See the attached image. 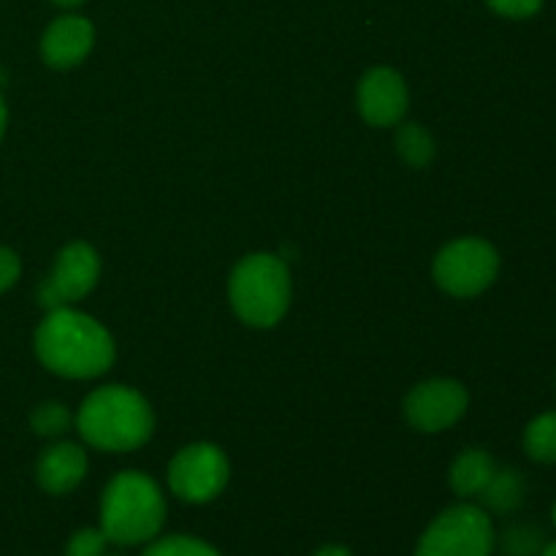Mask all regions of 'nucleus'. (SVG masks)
<instances>
[{"label": "nucleus", "instance_id": "f257e3e1", "mask_svg": "<svg viewBox=\"0 0 556 556\" xmlns=\"http://www.w3.org/2000/svg\"><path fill=\"white\" fill-rule=\"evenodd\" d=\"M36 353L43 367L63 378H98L112 367L114 342L90 315L58 307L38 326Z\"/></svg>", "mask_w": 556, "mask_h": 556}, {"label": "nucleus", "instance_id": "f03ea898", "mask_svg": "<svg viewBox=\"0 0 556 556\" xmlns=\"http://www.w3.org/2000/svg\"><path fill=\"white\" fill-rule=\"evenodd\" d=\"M166 521V500L144 472H119L101 497V532L114 546L155 541Z\"/></svg>", "mask_w": 556, "mask_h": 556}, {"label": "nucleus", "instance_id": "7ed1b4c3", "mask_svg": "<svg viewBox=\"0 0 556 556\" xmlns=\"http://www.w3.org/2000/svg\"><path fill=\"white\" fill-rule=\"evenodd\" d=\"M76 429L101 451H134L152 434V410L147 400L125 386H106L85 400Z\"/></svg>", "mask_w": 556, "mask_h": 556}, {"label": "nucleus", "instance_id": "20e7f679", "mask_svg": "<svg viewBox=\"0 0 556 556\" xmlns=\"http://www.w3.org/2000/svg\"><path fill=\"white\" fill-rule=\"evenodd\" d=\"M231 304L239 318L255 329H269L286 315L291 302V277L286 261L271 253L248 255L233 269Z\"/></svg>", "mask_w": 556, "mask_h": 556}, {"label": "nucleus", "instance_id": "39448f33", "mask_svg": "<svg viewBox=\"0 0 556 556\" xmlns=\"http://www.w3.org/2000/svg\"><path fill=\"white\" fill-rule=\"evenodd\" d=\"M492 516L478 505H451L424 530L416 556H492Z\"/></svg>", "mask_w": 556, "mask_h": 556}, {"label": "nucleus", "instance_id": "423d86ee", "mask_svg": "<svg viewBox=\"0 0 556 556\" xmlns=\"http://www.w3.org/2000/svg\"><path fill=\"white\" fill-rule=\"evenodd\" d=\"M500 271V255L483 239H456L445 244L434 258V280L451 296H478L494 282Z\"/></svg>", "mask_w": 556, "mask_h": 556}, {"label": "nucleus", "instance_id": "0eeeda50", "mask_svg": "<svg viewBox=\"0 0 556 556\" xmlns=\"http://www.w3.org/2000/svg\"><path fill=\"white\" fill-rule=\"evenodd\" d=\"M228 467L226 454L217 445L199 443L188 445L174 456L172 467H168V486L185 503H210L215 500L223 489L228 486Z\"/></svg>", "mask_w": 556, "mask_h": 556}, {"label": "nucleus", "instance_id": "6e6552de", "mask_svg": "<svg viewBox=\"0 0 556 556\" xmlns=\"http://www.w3.org/2000/svg\"><path fill=\"white\" fill-rule=\"evenodd\" d=\"M98 271H101V261H98V253L90 244H68L54 261L52 275L43 280L41 291H38V302L47 309L71 307L96 288Z\"/></svg>", "mask_w": 556, "mask_h": 556}, {"label": "nucleus", "instance_id": "1a4fd4ad", "mask_svg": "<svg viewBox=\"0 0 556 556\" xmlns=\"http://www.w3.org/2000/svg\"><path fill=\"white\" fill-rule=\"evenodd\" d=\"M467 410V391L456 380H427L405 400V416L418 432H443Z\"/></svg>", "mask_w": 556, "mask_h": 556}, {"label": "nucleus", "instance_id": "9d476101", "mask_svg": "<svg viewBox=\"0 0 556 556\" xmlns=\"http://www.w3.org/2000/svg\"><path fill=\"white\" fill-rule=\"evenodd\" d=\"M358 112L369 125H396L407 112V87L396 71L375 68L358 85Z\"/></svg>", "mask_w": 556, "mask_h": 556}, {"label": "nucleus", "instance_id": "9b49d317", "mask_svg": "<svg viewBox=\"0 0 556 556\" xmlns=\"http://www.w3.org/2000/svg\"><path fill=\"white\" fill-rule=\"evenodd\" d=\"M96 30L85 16H60L47 27L41 38V54L52 68H71L90 54Z\"/></svg>", "mask_w": 556, "mask_h": 556}, {"label": "nucleus", "instance_id": "f8f14e48", "mask_svg": "<svg viewBox=\"0 0 556 556\" xmlns=\"http://www.w3.org/2000/svg\"><path fill=\"white\" fill-rule=\"evenodd\" d=\"M87 476V456L79 445L60 443L52 445L47 454L38 459L36 478L43 492L49 494H68L74 492Z\"/></svg>", "mask_w": 556, "mask_h": 556}, {"label": "nucleus", "instance_id": "ddd939ff", "mask_svg": "<svg viewBox=\"0 0 556 556\" xmlns=\"http://www.w3.org/2000/svg\"><path fill=\"white\" fill-rule=\"evenodd\" d=\"M494 472H497V465H494L492 456L483 448H470L456 456L454 467H451V489L462 500L481 497L492 483Z\"/></svg>", "mask_w": 556, "mask_h": 556}, {"label": "nucleus", "instance_id": "4468645a", "mask_svg": "<svg viewBox=\"0 0 556 556\" xmlns=\"http://www.w3.org/2000/svg\"><path fill=\"white\" fill-rule=\"evenodd\" d=\"M481 500L494 514H510L525 500V481H521V476L516 470H497L492 483L486 486V492L481 494Z\"/></svg>", "mask_w": 556, "mask_h": 556}, {"label": "nucleus", "instance_id": "2eb2a0df", "mask_svg": "<svg viewBox=\"0 0 556 556\" xmlns=\"http://www.w3.org/2000/svg\"><path fill=\"white\" fill-rule=\"evenodd\" d=\"M525 451L541 465H556V410L530 421L525 432Z\"/></svg>", "mask_w": 556, "mask_h": 556}, {"label": "nucleus", "instance_id": "dca6fc26", "mask_svg": "<svg viewBox=\"0 0 556 556\" xmlns=\"http://www.w3.org/2000/svg\"><path fill=\"white\" fill-rule=\"evenodd\" d=\"M396 150H400L402 161L410 163V166L421 168L432 161L434 155V141L421 125H402L400 134H396Z\"/></svg>", "mask_w": 556, "mask_h": 556}, {"label": "nucleus", "instance_id": "f3484780", "mask_svg": "<svg viewBox=\"0 0 556 556\" xmlns=\"http://www.w3.org/2000/svg\"><path fill=\"white\" fill-rule=\"evenodd\" d=\"M141 556H220L215 546L190 535H168L161 541H150Z\"/></svg>", "mask_w": 556, "mask_h": 556}, {"label": "nucleus", "instance_id": "a211bd4d", "mask_svg": "<svg viewBox=\"0 0 556 556\" xmlns=\"http://www.w3.org/2000/svg\"><path fill=\"white\" fill-rule=\"evenodd\" d=\"M33 429L43 438H52V434L65 432L71 427V416L63 405L58 402H49V405H41L36 413H33Z\"/></svg>", "mask_w": 556, "mask_h": 556}, {"label": "nucleus", "instance_id": "6ab92c4d", "mask_svg": "<svg viewBox=\"0 0 556 556\" xmlns=\"http://www.w3.org/2000/svg\"><path fill=\"white\" fill-rule=\"evenodd\" d=\"M541 532L535 527L519 525L505 535V552L510 556H535L541 554Z\"/></svg>", "mask_w": 556, "mask_h": 556}, {"label": "nucleus", "instance_id": "aec40b11", "mask_svg": "<svg viewBox=\"0 0 556 556\" xmlns=\"http://www.w3.org/2000/svg\"><path fill=\"white\" fill-rule=\"evenodd\" d=\"M106 535L98 530H79L71 535L68 546H65V556H106Z\"/></svg>", "mask_w": 556, "mask_h": 556}, {"label": "nucleus", "instance_id": "412c9836", "mask_svg": "<svg viewBox=\"0 0 556 556\" xmlns=\"http://www.w3.org/2000/svg\"><path fill=\"white\" fill-rule=\"evenodd\" d=\"M489 9L508 20H530L541 11L543 0H486Z\"/></svg>", "mask_w": 556, "mask_h": 556}, {"label": "nucleus", "instance_id": "4be33fe9", "mask_svg": "<svg viewBox=\"0 0 556 556\" xmlns=\"http://www.w3.org/2000/svg\"><path fill=\"white\" fill-rule=\"evenodd\" d=\"M20 280V258L9 248H0V293Z\"/></svg>", "mask_w": 556, "mask_h": 556}, {"label": "nucleus", "instance_id": "5701e85b", "mask_svg": "<svg viewBox=\"0 0 556 556\" xmlns=\"http://www.w3.org/2000/svg\"><path fill=\"white\" fill-rule=\"evenodd\" d=\"M313 556H353L351 548L348 546H337V543H331V546H324L318 548Z\"/></svg>", "mask_w": 556, "mask_h": 556}, {"label": "nucleus", "instance_id": "b1692460", "mask_svg": "<svg viewBox=\"0 0 556 556\" xmlns=\"http://www.w3.org/2000/svg\"><path fill=\"white\" fill-rule=\"evenodd\" d=\"M3 130H5V103H3V96H0V139H3Z\"/></svg>", "mask_w": 556, "mask_h": 556}, {"label": "nucleus", "instance_id": "393cba45", "mask_svg": "<svg viewBox=\"0 0 556 556\" xmlns=\"http://www.w3.org/2000/svg\"><path fill=\"white\" fill-rule=\"evenodd\" d=\"M538 556H556V543H548V546L541 548V554Z\"/></svg>", "mask_w": 556, "mask_h": 556}, {"label": "nucleus", "instance_id": "a878e982", "mask_svg": "<svg viewBox=\"0 0 556 556\" xmlns=\"http://www.w3.org/2000/svg\"><path fill=\"white\" fill-rule=\"evenodd\" d=\"M52 3H58V5H79V3H85V0H52Z\"/></svg>", "mask_w": 556, "mask_h": 556}, {"label": "nucleus", "instance_id": "bb28decb", "mask_svg": "<svg viewBox=\"0 0 556 556\" xmlns=\"http://www.w3.org/2000/svg\"><path fill=\"white\" fill-rule=\"evenodd\" d=\"M552 519H554V527H556V503H554V510H552Z\"/></svg>", "mask_w": 556, "mask_h": 556}]
</instances>
